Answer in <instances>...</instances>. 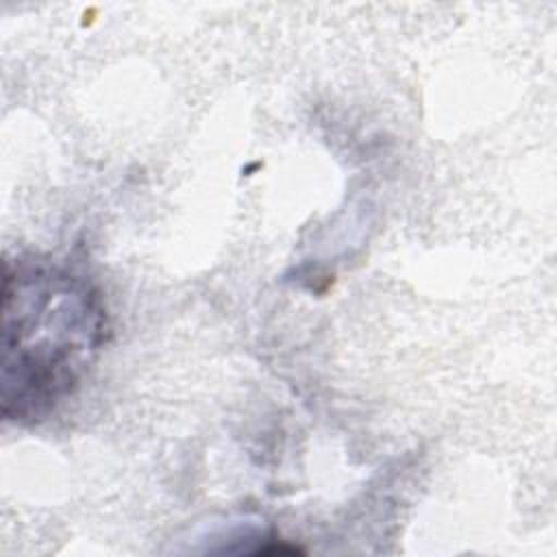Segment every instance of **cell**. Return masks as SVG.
<instances>
[{"label": "cell", "instance_id": "6da1fadb", "mask_svg": "<svg viewBox=\"0 0 557 557\" xmlns=\"http://www.w3.org/2000/svg\"><path fill=\"white\" fill-rule=\"evenodd\" d=\"M107 331L100 292L85 274L39 257L4 261L2 416L46 420L76 392Z\"/></svg>", "mask_w": 557, "mask_h": 557}]
</instances>
